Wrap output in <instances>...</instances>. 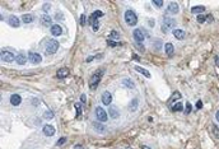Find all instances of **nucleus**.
<instances>
[{
    "label": "nucleus",
    "instance_id": "obj_1",
    "mask_svg": "<svg viewBox=\"0 0 219 149\" xmlns=\"http://www.w3.org/2000/svg\"><path fill=\"white\" fill-rule=\"evenodd\" d=\"M102 75H103V70H100L98 73H94V74L90 77V79H89V88L90 89H96V88L98 87Z\"/></svg>",
    "mask_w": 219,
    "mask_h": 149
},
{
    "label": "nucleus",
    "instance_id": "obj_2",
    "mask_svg": "<svg viewBox=\"0 0 219 149\" xmlns=\"http://www.w3.org/2000/svg\"><path fill=\"white\" fill-rule=\"evenodd\" d=\"M45 51L47 54H55L57 50H59V42L56 40H49L46 42V46H45Z\"/></svg>",
    "mask_w": 219,
    "mask_h": 149
},
{
    "label": "nucleus",
    "instance_id": "obj_3",
    "mask_svg": "<svg viewBox=\"0 0 219 149\" xmlns=\"http://www.w3.org/2000/svg\"><path fill=\"white\" fill-rule=\"evenodd\" d=\"M125 20L129 26H135L138 23V17L132 10H126L125 12Z\"/></svg>",
    "mask_w": 219,
    "mask_h": 149
},
{
    "label": "nucleus",
    "instance_id": "obj_4",
    "mask_svg": "<svg viewBox=\"0 0 219 149\" xmlns=\"http://www.w3.org/2000/svg\"><path fill=\"white\" fill-rule=\"evenodd\" d=\"M173 27H176V20L173 18H164L162 23V31L164 33H167L169 30H172Z\"/></svg>",
    "mask_w": 219,
    "mask_h": 149
},
{
    "label": "nucleus",
    "instance_id": "obj_5",
    "mask_svg": "<svg viewBox=\"0 0 219 149\" xmlns=\"http://www.w3.org/2000/svg\"><path fill=\"white\" fill-rule=\"evenodd\" d=\"M149 37V35L144 31V28H139V30H135L134 31V38L136 40V42L138 43H141L143 41L145 40V37Z\"/></svg>",
    "mask_w": 219,
    "mask_h": 149
},
{
    "label": "nucleus",
    "instance_id": "obj_6",
    "mask_svg": "<svg viewBox=\"0 0 219 149\" xmlns=\"http://www.w3.org/2000/svg\"><path fill=\"white\" fill-rule=\"evenodd\" d=\"M96 116H97V119L100 120L101 122L107 121V112L102 108V107H97V108H96Z\"/></svg>",
    "mask_w": 219,
    "mask_h": 149
},
{
    "label": "nucleus",
    "instance_id": "obj_7",
    "mask_svg": "<svg viewBox=\"0 0 219 149\" xmlns=\"http://www.w3.org/2000/svg\"><path fill=\"white\" fill-rule=\"evenodd\" d=\"M180 10V7L177 3H175V1H171L168 4V8H167V14H177Z\"/></svg>",
    "mask_w": 219,
    "mask_h": 149
},
{
    "label": "nucleus",
    "instance_id": "obj_8",
    "mask_svg": "<svg viewBox=\"0 0 219 149\" xmlns=\"http://www.w3.org/2000/svg\"><path fill=\"white\" fill-rule=\"evenodd\" d=\"M14 59H15V58H14V54H11L9 51H5V50L1 51V60H3V61H5V62H11Z\"/></svg>",
    "mask_w": 219,
    "mask_h": 149
},
{
    "label": "nucleus",
    "instance_id": "obj_9",
    "mask_svg": "<svg viewBox=\"0 0 219 149\" xmlns=\"http://www.w3.org/2000/svg\"><path fill=\"white\" fill-rule=\"evenodd\" d=\"M28 58H30L32 64H40L41 61H42V56H41L40 54H37V52H30Z\"/></svg>",
    "mask_w": 219,
    "mask_h": 149
},
{
    "label": "nucleus",
    "instance_id": "obj_10",
    "mask_svg": "<svg viewBox=\"0 0 219 149\" xmlns=\"http://www.w3.org/2000/svg\"><path fill=\"white\" fill-rule=\"evenodd\" d=\"M8 23L10 24V27H14V28H18V27L20 26L19 18H17L15 15H10L9 19H8Z\"/></svg>",
    "mask_w": 219,
    "mask_h": 149
},
{
    "label": "nucleus",
    "instance_id": "obj_11",
    "mask_svg": "<svg viewBox=\"0 0 219 149\" xmlns=\"http://www.w3.org/2000/svg\"><path fill=\"white\" fill-rule=\"evenodd\" d=\"M111 101H112V96H111V93L107 92V90H106V92H103V93H102V103L107 106V105H111Z\"/></svg>",
    "mask_w": 219,
    "mask_h": 149
},
{
    "label": "nucleus",
    "instance_id": "obj_12",
    "mask_svg": "<svg viewBox=\"0 0 219 149\" xmlns=\"http://www.w3.org/2000/svg\"><path fill=\"white\" fill-rule=\"evenodd\" d=\"M102 15H103V13H102L101 10H96V12H93V13H92V15L89 17L88 23H89V24H93V22H96L97 18H100V17H102Z\"/></svg>",
    "mask_w": 219,
    "mask_h": 149
},
{
    "label": "nucleus",
    "instance_id": "obj_13",
    "mask_svg": "<svg viewBox=\"0 0 219 149\" xmlns=\"http://www.w3.org/2000/svg\"><path fill=\"white\" fill-rule=\"evenodd\" d=\"M42 130H43V134H45L46 136H52V135L55 134V128L51 126V125H45Z\"/></svg>",
    "mask_w": 219,
    "mask_h": 149
},
{
    "label": "nucleus",
    "instance_id": "obj_14",
    "mask_svg": "<svg viewBox=\"0 0 219 149\" xmlns=\"http://www.w3.org/2000/svg\"><path fill=\"white\" fill-rule=\"evenodd\" d=\"M15 61H17L19 65H24V64H26V61H27V56H26V54H24V52H19V54L17 55V58H15Z\"/></svg>",
    "mask_w": 219,
    "mask_h": 149
},
{
    "label": "nucleus",
    "instance_id": "obj_15",
    "mask_svg": "<svg viewBox=\"0 0 219 149\" xmlns=\"http://www.w3.org/2000/svg\"><path fill=\"white\" fill-rule=\"evenodd\" d=\"M20 102H22V98H20L19 94H11V97H10V103H11L13 106H19Z\"/></svg>",
    "mask_w": 219,
    "mask_h": 149
},
{
    "label": "nucleus",
    "instance_id": "obj_16",
    "mask_svg": "<svg viewBox=\"0 0 219 149\" xmlns=\"http://www.w3.org/2000/svg\"><path fill=\"white\" fill-rule=\"evenodd\" d=\"M180 98H181V93H180V92H175V93L171 96V98L168 99V106H172L173 102H178Z\"/></svg>",
    "mask_w": 219,
    "mask_h": 149
},
{
    "label": "nucleus",
    "instance_id": "obj_17",
    "mask_svg": "<svg viewBox=\"0 0 219 149\" xmlns=\"http://www.w3.org/2000/svg\"><path fill=\"white\" fill-rule=\"evenodd\" d=\"M51 33L54 36H60L62 33V28L60 27L59 24H54V26H51Z\"/></svg>",
    "mask_w": 219,
    "mask_h": 149
},
{
    "label": "nucleus",
    "instance_id": "obj_18",
    "mask_svg": "<svg viewBox=\"0 0 219 149\" xmlns=\"http://www.w3.org/2000/svg\"><path fill=\"white\" fill-rule=\"evenodd\" d=\"M68 74H69V69H66V68H62V69L57 70V73H56V77L60 78V79H62V78H66L68 77Z\"/></svg>",
    "mask_w": 219,
    "mask_h": 149
},
{
    "label": "nucleus",
    "instance_id": "obj_19",
    "mask_svg": "<svg viewBox=\"0 0 219 149\" xmlns=\"http://www.w3.org/2000/svg\"><path fill=\"white\" fill-rule=\"evenodd\" d=\"M173 36L177 38V40H183V37H185V32L182 30H173Z\"/></svg>",
    "mask_w": 219,
    "mask_h": 149
},
{
    "label": "nucleus",
    "instance_id": "obj_20",
    "mask_svg": "<svg viewBox=\"0 0 219 149\" xmlns=\"http://www.w3.org/2000/svg\"><path fill=\"white\" fill-rule=\"evenodd\" d=\"M138 105H139V99L138 98H134L131 102H130V105H129V110L131 111V112H134L135 110L138 108Z\"/></svg>",
    "mask_w": 219,
    "mask_h": 149
},
{
    "label": "nucleus",
    "instance_id": "obj_21",
    "mask_svg": "<svg viewBox=\"0 0 219 149\" xmlns=\"http://www.w3.org/2000/svg\"><path fill=\"white\" fill-rule=\"evenodd\" d=\"M110 112V116L112 117V119H117L119 117V111H117V108L116 107H113V106H111L108 110Z\"/></svg>",
    "mask_w": 219,
    "mask_h": 149
},
{
    "label": "nucleus",
    "instance_id": "obj_22",
    "mask_svg": "<svg viewBox=\"0 0 219 149\" xmlns=\"http://www.w3.org/2000/svg\"><path fill=\"white\" fill-rule=\"evenodd\" d=\"M42 24H45V26H51V23H52V19H51L50 15H47V14H45V15H42Z\"/></svg>",
    "mask_w": 219,
    "mask_h": 149
},
{
    "label": "nucleus",
    "instance_id": "obj_23",
    "mask_svg": "<svg viewBox=\"0 0 219 149\" xmlns=\"http://www.w3.org/2000/svg\"><path fill=\"white\" fill-rule=\"evenodd\" d=\"M135 70H136L138 73H141L143 75H145L147 78H150V73L148 70H145L144 68H141V66H135Z\"/></svg>",
    "mask_w": 219,
    "mask_h": 149
},
{
    "label": "nucleus",
    "instance_id": "obj_24",
    "mask_svg": "<svg viewBox=\"0 0 219 149\" xmlns=\"http://www.w3.org/2000/svg\"><path fill=\"white\" fill-rule=\"evenodd\" d=\"M171 110L173 111V112H178V111H182V103L181 102H176L175 105H172L171 106Z\"/></svg>",
    "mask_w": 219,
    "mask_h": 149
},
{
    "label": "nucleus",
    "instance_id": "obj_25",
    "mask_svg": "<svg viewBox=\"0 0 219 149\" xmlns=\"http://www.w3.org/2000/svg\"><path fill=\"white\" fill-rule=\"evenodd\" d=\"M203 12H205V7H203V5H200V7H194V8L191 9V13L199 14V15H200V13H203Z\"/></svg>",
    "mask_w": 219,
    "mask_h": 149
},
{
    "label": "nucleus",
    "instance_id": "obj_26",
    "mask_svg": "<svg viewBox=\"0 0 219 149\" xmlns=\"http://www.w3.org/2000/svg\"><path fill=\"white\" fill-rule=\"evenodd\" d=\"M22 20H23V23H31V22H33V15L32 14H23Z\"/></svg>",
    "mask_w": 219,
    "mask_h": 149
},
{
    "label": "nucleus",
    "instance_id": "obj_27",
    "mask_svg": "<svg viewBox=\"0 0 219 149\" xmlns=\"http://www.w3.org/2000/svg\"><path fill=\"white\" fill-rule=\"evenodd\" d=\"M164 50H166V54H167V55H172V54H173V45H172V43H166V45H164Z\"/></svg>",
    "mask_w": 219,
    "mask_h": 149
},
{
    "label": "nucleus",
    "instance_id": "obj_28",
    "mask_svg": "<svg viewBox=\"0 0 219 149\" xmlns=\"http://www.w3.org/2000/svg\"><path fill=\"white\" fill-rule=\"evenodd\" d=\"M120 38V33L117 31H111V33H110V40H119Z\"/></svg>",
    "mask_w": 219,
    "mask_h": 149
},
{
    "label": "nucleus",
    "instance_id": "obj_29",
    "mask_svg": "<svg viewBox=\"0 0 219 149\" xmlns=\"http://www.w3.org/2000/svg\"><path fill=\"white\" fill-rule=\"evenodd\" d=\"M122 84H124L125 87H128V88H131V89L135 87V84H134V83H132L130 79H125L124 82H122Z\"/></svg>",
    "mask_w": 219,
    "mask_h": 149
},
{
    "label": "nucleus",
    "instance_id": "obj_30",
    "mask_svg": "<svg viewBox=\"0 0 219 149\" xmlns=\"http://www.w3.org/2000/svg\"><path fill=\"white\" fill-rule=\"evenodd\" d=\"M43 117L46 120H51L54 117V112H52V111H46V112L43 113Z\"/></svg>",
    "mask_w": 219,
    "mask_h": 149
},
{
    "label": "nucleus",
    "instance_id": "obj_31",
    "mask_svg": "<svg viewBox=\"0 0 219 149\" xmlns=\"http://www.w3.org/2000/svg\"><path fill=\"white\" fill-rule=\"evenodd\" d=\"M93 128L97 129V130H100V131H105V130H106V128H105L103 125L98 124V122H94V124H93Z\"/></svg>",
    "mask_w": 219,
    "mask_h": 149
},
{
    "label": "nucleus",
    "instance_id": "obj_32",
    "mask_svg": "<svg viewBox=\"0 0 219 149\" xmlns=\"http://www.w3.org/2000/svg\"><path fill=\"white\" fill-rule=\"evenodd\" d=\"M75 110H77V117H79L80 113H82V107H80V103H75Z\"/></svg>",
    "mask_w": 219,
    "mask_h": 149
},
{
    "label": "nucleus",
    "instance_id": "obj_33",
    "mask_svg": "<svg viewBox=\"0 0 219 149\" xmlns=\"http://www.w3.org/2000/svg\"><path fill=\"white\" fill-rule=\"evenodd\" d=\"M196 20H198L199 23H204V22L206 20V17H205V15H201V14H200V15H198Z\"/></svg>",
    "mask_w": 219,
    "mask_h": 149
},
{
    "label": "nucleus",
    "instance_id": "obj_34",
    "mask_svg": "<svg viewBox=\"0 0 219 149\" xmlns=\"http://www.w3.org/2000/svg\"><path fill=\"white\" fill-rule=\"evenodd\" d=\"M153 4H154L157 8H160V7L163 5V1H162V0H153Z\"/></svg>",
    "mask_w": 219,
    "mask_h": 149
},
{
    "label": "nucleus",
    "instance_id": "obj_35",
    "mask_svg": "<svg viewBox=\"0 0 219 149\" xmlns=\"http://www.w3.org/2000/svg\"><path fill=\"white\" fill-rule=\"evenodd\" d=\"M213 134H214L215 138H218L219 139V129L217 128V126H213Z\"/></svg>",
    "mask_w": 219,
    "mask_h": 149
},
{
    "label": "nucleus",
    "instance_id": "obj_36",
    "mask_svg": "<svg viewBox=\"0 0 219 149\" xmlns=\"http://www.w3.org/2000/svg\"><path fill=\"white\" fill-rule=\"evenodd\" d=\"M92 26H93V31H94V32H97V31H98V27H100V23H98V20L93 22V24H92Z\"/></svg>",
    "mask_w": 219,
    "mask_h": 149
},
{
    "label": "nucleus",
    "instance_id": "obj_37",
    "mask_svg": "<svg viewBox=\"0 0 219 149\" xmlns=\"http://www.w3.org/2000/svg\"><path fill=\"white\" fill-rule=\"evenodd\" d=\"M191 110H192V106H191V103L187 102V103H186V111H185V112H186V113H190Z\"/></svg>",
    "mask_w": 219,
    "mask_h": 149
},
{
    "label": "nucleus",
    "instance_id": "obj_38",
    "mask_svg": "<svg viewBox=\"0 0 219 149\" xmlns=\"http://www.w3.org/2000/svg\"><path fill=\"white\" fill-rule=\"evenodd\" d=\"M80 24H82V26H85V14H82V15H80Z\"/></svg>",
    "mask_w": 219,
    "mask_h": 149
},
{
    "label": "nucleus",
    "instance_id": "obj_39",
    "mask_svg": "<svg viewBox=\"0 0 219 149\" xmlns=\"http://www.w3.org/2000/svg\"><path fill=\"white\" fill-rule=\"evenodd\" d=\"M65 141H66V138H60L59 141L56 143V145H59V147H60V145H62V144H64Z\"/></svg>",
    "mask_w": 219,
    "mask_h": 149
},
{
    "label": "nucleus",
    "instance_id": "obj_40",
    "mask_svg": "<svg viewBox=\"0 0 219 149\" xmlns=\"http://www.w3.org/2000/svg\"><path fill=\"white\" fill-rule=\"evenodd\" d=\"M107 43H108L110 46H117V45H120L119 42H113L112 40H107Z\"/></svg>",
    "mask_w": 219,
    "mask_h": 149
},
{
    "label": "nucleus",
    "instance_id": "obj_41",
    "mask_svg": "<svg viewBox=\"0 0 219 149\" xmlns=\"http://www.w3.org/2000/svg\"><path fill=\"white\" fill-rule=\"evenodd\" d=\"M196 108L198 110L203 108V102H201V101H198V102H196Z\"/></svg>",
    "mask_w": 219,
    "mask_h": 149
},
{
    "label": "nucleus",
    "instance_id": "obj_42",
    "mask_svg": "<svg viewBox=\"0 0 219 149\" xmlns=\"http://www.w3.org/2000/svg\"><path fill=\"white\" fill-rule=\"evenodd\" d=\"M49 8H50V4H49V3L43 5V10H45V12H47V10H50V9H49Z\"/></svg>",
    "mask_w": 219,
    "mask_h": 149
},
{
    "label": "nucleus",
    "instance_id": "obj_43",
    "mask_svg": "<svg viewBox=\"0 0 219 149\" xmlns=\"http://www.w3.org/2000/svg\"><path fill=\"white\" fill-rule=\"evenodd\" d=\"M80 99H82V103H85V102H87V101H85V94H82Z\"/></svg>",
    "mask_w": 219,
    "mask_h": 149
},
{
    "label": "nucleus",
    "instance_id": "obj_44",
    "mask_svg": "<svg viewBox=\"0 0 219 149\" xmlns=\"http://www.w3.org/2000/svg\"><path fill=\"white\" fill-rule=\"evenodd\" d=\"M94 59V58H93V56H89V58H88V59L85 60V61H87V62H90V61H92V60Z\"/></svg>",
    "mask_w": 219,
    "mask_h": 149
},
{
    "label": "nucleus",
    "instance_id": "obj_45",
    "mask_svg": "<svg viewBox=\"0 0 219 149\" xmlns=\"http://www.w3.org/2000/svg\"><path fill=\"white\" fill-rule=\"evenodd\" d=\"M215 64H217V66H219V58L218 56L215 58Z\"/></svg>",
    "mask_w": 219,
    "mask_h": 149
},
{
    "label": "nucleus",
    "instance_id": "obj_46",
    "mask_svg": "<svg viewBox=\"0 0 219 149\" xmlns=\"http://www.w3.org/2000/svg\"><path fill=\"white\" fill-rule=\"evenodd\" d=\"M215 119H217V121H219V111L215 113Z\"/></svg>",
    "mask_w": 219,
    "mask_h": 149
},
{
    "label": "nucleus",
    "instance_id": "obj_47",
    "mask_svg": "<svg viewBox=\"0 0 219 149\" xmlns=\"http://www.w3.org/2000/svg\"><path fill=\"white\" fill-rule=\"evenodd\" d=\"M132 58H134V59L136 60V61H138V60H139V56H136V55H134V56H132Z\"/></svg>",
    "mask_w": 219,
    "mask_h": 149
},
{
    "label": "nucleus",
    "instance_id": "obj_48",
    "mask_svg": "<svg viewBox=\"0 0 219 149\" xmlns=\"http://www.w3.org/2000/svg\"><path fill=\"white\" fill-rule=\"evenodd\" d=\"M143 149H150L149 147H145V145H144V147H143Z\"/></svg>",
    "mask_w": 219,
    "mask_h": 149
},
{
    "label": "nucleus",
    "instance_id": "obj_49",
    "mask_svg": "<svg viewBox=\"0 0 219 149\" xmlns=\"http://www.w3.org/2000/svg\"><path fill=\"white\" fill-rule=\"evenodd\" d=\"M126 149H131V148H126Z\"/></svg>",
    "mask_w": 219,
    "mask_h": 149
}]
</instances>
